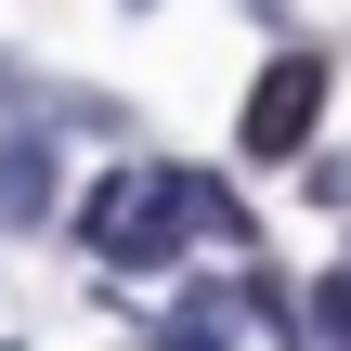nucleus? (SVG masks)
Returning a JSON list of instances; mask_svg holds the SVG:
<instances>
[{
  "label": "nucleus",
  "mask_w": 351,
  "mask_h": 351,
  "mask_svg": "<svg viewBox=\"0 0 351 351\" xmlns=\"http://www.w3.org/2000/svg\"><path fill=\"white\" fill-rule=\"evenodd\" d=\"M0 221H13V234H26V221H52V143H39V130H13V143H0Z\"/></svg>",
  "instance_id": "7ed1b4c3"
},
{
  "label": "nucleus",
  "mask_w": 351,
  "mask_h": 351,
  "mask_svg": "<svg viewBox=\"0 0 351 351\" xmlns=\"http://www.w3.org/2000/svg\"><path fill=\"white\" fill-rule=\"evenodd\" d=\"M182 221H208V195H195V182H169V169H117V182L91 195V247H104L117 274L169 261V247H182Z\"/></svg>",
  "instance_id": "f257e3e1"
},
{
  "label": "nucleus",
  "mask_w": 351,
  "mask_h": 351,
  "mask_svg": "<svg viewBox=\"0 0 351 351\" xmlns=\"http://www.w3.org/2000/svg\"><path fill=\"white\" fill-rule=\"evenodd\" d=\"M313 117H326V52H274L247 91V156H300Z\"/></svg>",
  "instance_id": "f03ea898"
},
{
  "label": "nucleus",
  "mask_w": 351,
  "mask_h": 351,
  "mask_svg": "<svg viewBox=\"0 0 351 351\" xmlns=\"http://www.w3.org/2000/svg\"><path fill=\"white\" fill-rule=\"evenodd\" d=\"M313 326H326V351H351V287H313Z\"/></svg>",
  "instance_id": "20e7f679"
}]
</instances>
